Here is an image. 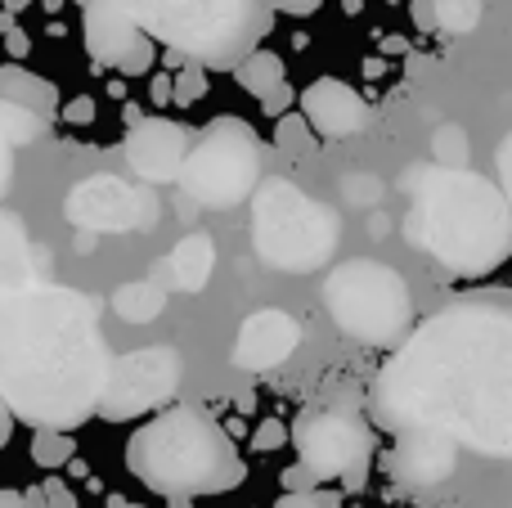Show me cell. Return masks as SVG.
I'll return each instance as SVG.
<instances>
[{"label":"cell","mask_w":512,"mask_h":508,"mask_svg":"<svg viewBox=\"0 0 512 508\" xmlns=\"http://www.w3.org/2000/svg\"><path fill=\"white\" fill-rule=\"evenodd\" d=\"M113 351L99 306L63 284L0 293V396L27 428H81L99 414Z\"/></svg>","instance_id":"obj_2"},{"label":"cell","mask_w":512,"mask_h":508,"mask_svg":"<svg viewBox=\"0 0 512 508\" xmlns=\"http://www.w3.org/2000/svg\"><path fill=\"white\" fill-rule=\"evenodd\" d=\"M81 41L99 68H117L122 77H144L158 63V41L113 5L81 0Z\"/></svg>","instance_id":"obj_12"},{"label":"cell","mask_w":512,"mask_h":508,"mask_svg":"<svg viewBox=\"0 0 512 508\" xmlns=\"http://www.w3.org/2000/svg\"><path fill=\"white\" fill-rule=\"evenodd\" d=\"M72 455H77V441H72L63 428H36V437H32V459H36L41 468H63Z\"/></svg>","instance_id":"obj_24"},{"label":"cell","mask_w":512,"mask_h":508,"mask_svg":"<svg viewBox=\"0 0 512 508\" xmlns=\"http://www.w3.org/2000/svg\"><path fill=\"white\" fill-rule=\"evenodd\" d=\"M495 171H499V189H504V198L512 207V131L499 140V149H495Z\"/></svg>","instance_id":"obj_29"},{"label":"cell","mask_w":512,"mask_h":508,"mask_svg":"<svg viewBox=\"0 0 512 508\" xmlns=\"http://www.w3.org/2000/svg\"><path fill=\"white\" fill-rule=\"evenodd\" d=\"M373 419L364 410L355 387H333L315 396L306 410L292 419V450L319 477V482H342L346 491H360L373 464Z\"/></svg>","instance_id":"obj_7"},{"label":"cell","mask_w":512,"mask_h":508,"mask_svg":"<svg viewBox=\"0 0 512 508\" xmlns=\"http://www.w3.org/2000/svg\"><path fill=\"white\" fill-rule=\"evenodd\" d=\"M283 441H292V428H283L279 419H265L252 437V450H279Z\"/></svg>","instance_id":"obj_28"},{"label":"cell","mask_w":512,"mask_h":508,"mask_svg":"<svg viewBox=\"0 0 512 508\" xmlns=\"http://www.w3.org/2000/svg\"><path fill=\"white\" fill-rule=\"evenodd\" d=\"M274 5V14H292V18H306V14H315L324 0H270Z\"/></svg>","instance_id":"obj_34"},{"label":"cell","mask_w":512,"mask_h":508,"mask_svg":"<svg viewBox=\"0 0 512 508\" xmlns=\"http://www.w3.org/2000/svg\"><path fill=\"white\" fill-rule=\"evenodd\" d=\"M45 131H50V122L41 113L14 104V99H0V198H5L9 180H14V149L45 140Z\"/></svg>","instance_id":"obj_19"},{"label":"cell","mask_w":512,"mask_h":508,"mask_svg":"<svg viewBox=\"0 0 512 508\" xmlns=\"http://www.w3.org/2000/svg\"><path fill=\"white\" fill-rule=\"evenodd\" d=\"M14 414H9V405H5V396H0V450L9 446V437H14Z\"/></svg>","instance_id":"obj_36"},{"label":"cell","mask_w":512,"mask_h":508,"mask_svg":"<svg viewBox=\"0 0 512 508\" xmlns=\"http://www.w3.org/2000/svg\"><path fill=\"white\" fill-rule=\"evenodd\" d=\"M207 72H212V68H203V63L185 59L176 72H171V99H176L180 108L198 104V99L207 95Z\"/></svg>","instance_id":"obj_26"},{"label":"cell","mask_w":512,"mask_h":508,"mask_svg":"<svg viewBox=\"0 0 512 508\" xmlns=\"http://www.w3.org/2000/svg\"><path fill=\"white\" fill-rule=\"evenodd\" d=\"M459 468V441L445 432H396V446L387 455V473L405 491H432V486L450 482Z\"/></svg>","instance_id":"obj_14"},{"label":"cell","mask_w":512,"mask_h":508,"mask_svg":"<svg viewBox=\"0 0 512 508\" xmlns=\"http://www.w3.org/2000/svg\"><path fill=\"white\" fill-rule=\"evenodd\" d=\"M234 81H239L248 95L261 99V108L270 117H283L292 108V86H288V68H283V59L274 50H252L248 59L234 68Z\"/></svg>","instance_id":"obj_17"},{"label":"cell","mask_w":512,"mask_h":508,"mask_svg":"<svg viewBox=\"0 0 512 508\" xmlns=\"http://www.w3.org/2000/svg\"><path fill=\"white\" fill-rule=\"evenodd\" d=\"M122 149L140 180H180V167H185L189 149H194V135L180 122H171V117H135L131 113Z\"/></svg>","instance_id":"obj_13"},{"label":"cell","mask_w":512,"mask_h":508,"mask_svg":"<svg viewBox=\"0 0 512 508\" xmlns=\"http://www.w3.org/2000/svg\"><path fill=\"white\" fill-rule=\"evenodd\" d=\"M108 508H144V504H135V500H126V495H113V500H108Z\"/></svg>","instance_id":"obj_41"},{"label":"cell","mask_w":512,"mask_h":508,"mask_svg":"<svg viewBox=\"0 0 512 508\" xmlns=\"http://www.w3.org/2000/svg\"><path fill=\"white\" fill-rule=\"evenodd\" d=\"M36 284V266H32V239H27L23 221L9 212H0V293L9 288Z\"/></svg>","instance_id":"obj_21"},{"label":"cell","mask_w":512,"mask_h":508,"mask_svg":"<svg viewBox=\"0 0 512 508\" xmlns=\"http://www.w3.org/2000/svg\"><path fill=\"white\" fill-rule=\"evenodd\" d=\"M122 9L171 59H194L212 72H234L274 27L270 0H95Z\"/></svg>","instance_id":"obj_5"},{"label":"cell","mask_w":512,"mask_h":508,"mask_svg":"<svg viewBox=\"0 0 512 508\" xmlns=\"http://www.w3.org/2000/svg\"><path fill=\"white\" fill-rule=\"evenodd\" d=\"M261 135L239 117H216L194 140L176 185L203 207H239L261 185Z\"/></svg>","instance_id":"obj_9"},{"label":"cell","mask_w":512,"mask_h":508,"mask_svg":"<svg viewBox=\"0 0 512 508\" xmlns=\"http://www.w3.org/2000/svg\"><path fill=\"white\" fill-rule=\"evenodd\" d=\"M324 306L337 333L360 347H396L414 329V297L400 270L382 261H342L324 279Z\"/></svg>","instance_id":"obj_8"},{"label":"cell","mask_w":512,"mask_h":508,"mask_svg":"<svg viewBox=\"0 0 512 508\" xmlns=\"http://www.w3.org/2000/svg\"><path fill=\"white\" fill-rule=\"evenodd\" d=\"M212 270H216V243L207 234H189L167 257V284L176 293H203Z\"/></svg>","instance_id":"obj_18"},{"label":"cell","mask_w":512,"mask_h":508,"mask_svg":"<svg viewBox=\"0 0 512 508\" xmlns=\"http://www.w3.org/2000/svg\"><path fill=\"white\" fill-rule=\"evenodd\" d=\"M279 482H283V491H310V486H324L315 473H310L306 464H301V459H297V464H292V468H283V473H279Z\"/></svg>","instance_id":"obj_30"},{"label":"cell","mask_w":512,"mask_h":508,"mask_svg":"<svg viewBox=\"0 0 512 508\" xmlns=\"http://www.w3.org/2000/svg\"><path fill=\"white\" fill-rule=\"evenodd\" d=\"M162 306H167V293H162L153 279H140V284H122L113 293V311L122 315L126 324H149L162 315Z\"/></svg>","instance_id":"obj_22"},{"label":"cell","mask_w":512,"mask_h":508,"mask_svg":"<svg viewBox=\"0 0 512 508\" xmlns=\"http://www.w3.org/2000/svg\"><path fill=\"white\" fill-rule=\"evenodd\" d=\"M0 5H5V9H9V14H23V9L41 5V0H0Z\"/></svg>","instance_id":"obj_40"},{"label":"cell","mask_w":512,"mask_h":508,"mask_svg":"<svg viewBox=\"0 0 512 508\" xmlns=\"http://www.w3.org/2000/svg\"><path fill=\"white\" fill-rule=\"evenodd\" d=\"M59 117H68V122L72 126H86L90 122V117H95V99H90V95H77V99H72V104L68 108H63V113Z\"/></svg>","instance_id":"obj_32"},{"label":"cell","mask_w":512,"mask_h":508,"mask_svg":"<svg viewBox=\"0 0 512 508\" xmlns=\"http://www.w3.org/2000/svg\"><path fill=\"white\" fill-rule=\"evenodd\" d=\"M369 419L512 459V288L459 297L409 329L373 378Z\"/></svg>","instance_id":"obj_1"},{"label":"cell","mask_w":512,"mask_h":508,"mask_svg":"<svg viewBox=\"0 0 512 508\" xmlns=\"http://www.w3.org/2000/svg\"><path fill=\"white\" fill-rule=\"evenodd\" d=\"M486 14V0H432V18H436V32L445 36H463L481 23Z\"/></svg>","instance_id":"obj_23"},{"label":"cell","mask_w":512,"mask_h":508,"mask_svg":"<svg viewBox=\"0 0 512 508\" xmlns=\"http://www.w3.org/2000/svg\"><path fill=\"white\" fill-rule=\"evenodd\" d=\"M297 347H301V324L292 320L288 311H279V306H265V311H252L248 320L239 324L234 369H243V374H270V369H279Z\"/></svg>","instance_id":"obj_15"},{"label":"cell","mask_w":512,"mask_h":508,"mask_svg":"<svg viewBox=\"0 0 512 508\" xmlns=\"http://www.w3.org/2000/svg\"><path fill=\"white\" fill-rule=\"evenodd\" d=\"M27 508H45V486H32V491H23Z\"/></svg>","instance_id":"obj_38"},{"label":"cell","mask_w":512,"mask_h":508,"mask_svg":"<svg viewBox=\"0 0 512 508\" xmlns=\"http://www.w3.org/2000/svg\"><path fill=\"white\" fill-rule=\"evenodd\" d=\"M0 36H5V50L14 54V59H23V54L32 50V36H27V32H23V27H18V23H9V27H5V32H0Z\"/></svg>","instance_id":"obj_33"},{"label":"cell","mask_w":512,"mask_h":508,"mask_svg":"<svg viewBox=\"0 0 512 508\" xmlns=\"http://www.w3.org/2000/svg\"><path fill=\"white\" fill-rule=\"evenodd\" d=\"M63 216L77 230L90 234H126V230H153L162 216L158 194L149 185H126L122 176H90L72 185L63 198Z\"/></svg>","instance_id":"obj_11"},{"label":"cell","mask_w":512,"mask_h":508,"mask_svg":"<svg viewBox=\"0 0 512 508\" xmlns=\"http://www.w3.org/2000/svg\"><path fill=\"white\" fill-rule=\"evenodd\" d=\"M0 508H27V500L18 491H0Z\"/></svg>","instance_id":"obj_39"},{"label":"cell","mask_w":512,"mask_h":508,"mask_svg":"<svg viewBox=\"0 0 512 508\" xmlns=\"http://www.w3.org/2000/svg\"><path fill=\"white\" fill-rule=\"evenodd\" d=\"M342 225L333 207L301 194L292 180H261L252 194V248L270 270L306 275L337 252Z\"/></svg>","instance_id":"obj_6"},{"label":"cell","mask_w":512,"mask_h":508,"mask_svg":"<svg viewBox=\"0 0 512 508\" xmlns=\"http://www.w3.org/2000/svg\"><path fill=\"white\" fill-rule=\"evenodd\" d=\"M180 383H185V356L176 347H140L113 356L104 396H99V419L131 423L140 414H158L176 401Z\"/></svg>","instance_id":"obj_10"},{"label":"cell","mask_w":512,"mask_h":508,"mask_svg":"<svg viewBox=\"0 0 512 508\" xmlns=\"http://www.w3.org/2000/svg\"><path fill=\"white\" fill-rule=\"evenodd\" d=\"M126 473L167 500H194L243 486L248 464L234 450L230 432L212 419V410L180 401L135 428V437L126 441Z\"/></svg>","instance_id":"obj_4"},{"label":"cell","mask_w":512,"mask_h":508,"mask_svg":"<svg viewBox=\"0 0 512 508\" xmlns=\"http://www.w3.org/2000/svg\"><path fill=\"white\" fill-rule=\"evenodd\" d=\"M274 508H342V495L324 491V486H310V491H283Z\"/></svg>","instance_id":"obj_27"},{"label":"cell","mask_w":512,"mask_h":508,"mask_svg":"<svg viewBox=\"0 0 512 508\" xmlns=\"http://www.w3.org/2000/svg\"><path fill=\"white\" fill-rule=\"evenodd\" d=\"M45 508H77V495L68 491V482H59V477L45 482Z\"/></svg>","instance_id":"obj_31"},{"label":"cell","mask_w":512,"mask_h":508,"mask_svg":"<svg viewBox=\"0 0 512 508\" xmlns=\"http://www.w3.org/2000/svg\"><path fill=\"white\" fill-rule=\"evenodd\" d=\"M297 104L306 122L315 126V135H324V140H346V135L364 131L373 122V108L364 104V95L337 77H315L301 90Z\"/></svg>","instance_id":"obj_16"},{"label":"cell","mask_w":512,"mask_h":508,"mask_svg":"<svg viewBox=\"0 0 512 508\" xmlns=\"http://www.w3.org/2000/svg\"><path fill=\"white\" fill-rule=\"evenodd\" d=\"M153 99H158V104H171V72H162V77L153 81Z\"/></svg>","instance_id":"obj_37"},{"label":"cell","mask_w":512,"mask_h":508,"mask_svg":"<svg viewBox=\"0 0 512 508\" xmlns=\"http://www.w3.org/2000/svg\"><path fill=\"white\" fill-rule=\"evenodd\" d=\"M414 23L423 32H436V18H432V0H414Z\"/></svg>","instance_id":"obj_35"},{"label":"cell","mask_w":512,"mask_h":508,"mask_svg":"<svg viewBox=\"0 0 512 508\" xmlns=\"http://www.w3.org/2000/svg\"><path fill=\"white\" fill-rule=\"evenodd\" d=\"M274 144L283 153H310L315 149V126L306 122V113H283L274 117Z\"/></svg>","instance_id":"obj_25"},{"label":"cell","mask_w":512,"mask_h":508,"mask_svg":"<svg viewBox=\"0 0 512 508\" xmlns=\"http://www.w3.org/2000/svg\"><path fill=\"white\" fill-rule=\"evenodd\" d=\"M0 99H14V104L32 108L45 122L59 117V108H63L59 86H54L50 77H41V72L23 68V63H0Z\"/></svg>","instance_id":"obj_20"},{"label":"cell","mask_w":512,"mask_h":508,"mask_svg":"<svg viewBox=\"0 0 512 508\" xmlns=\"http://www.w3.org/2000/svg\"><path fill=\"white\" fill-rule=\"evenodd\" d=\"M414 180L405 234L436 266L459 279H486L512 257V207L499 185L468 167H427Z\"/></svg>","instance_id":"obj_3"}]
</instances>
